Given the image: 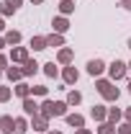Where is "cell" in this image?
Masks as SVG:
<instances>
[{"label":"cell","mask_w":131,"mask_h":134,"mask_svg":"<svg viewBox=\"0 0 131 134\" xmlns=\"http://www.w3.org/2000/svg\"><path fill=\"white\" fill-rule=\"evenodd\" d=\"M95 90H98L105 100H111V103H116V100H118V96H121V93H118V88H116V83L111 80V77H108V80L98 77V80H95Z\"/></svg>","instance_id":"cell-1"},{"label":"cell","mask_w":131,"mask_h":134,"mask_svg":"<svg viewBox=\"0 0 131 134\" xmlns=\"http://www.w3.org/2000/svg\"><path fill=\"white\" fill-rule=\"evenodd\" d=\"M129 70H131V62H129Z\"/></svg>","instance_id":"cell-41"},{"label":"cell","mask_w":131,"mask_h":134,"mask_svg":"<svg viewBox=\"0 0 131 134\" xmlns=\"http://www.w3.org/2000/svg\"><path fill=\"white\" fill-rule=\"evenodd\" d=\"M21 108H23V114H26V116H36V114H41V103H36L31 96L21 100Z\"/></svg>","instance_id":"cell-4"},{"label":"cell","mask_w":131,"mask_h":134,"mask_svg":"<svg viewBox=\"0 0 131 134\" xmlns=\"http://www.w3.org/2000/svg\"><path fill=\"white\" fill-rule=\"evenodd\" d=\"M21 39H23L21 31H13V29H10V31H5V41H8V47H18V44H21Z\"/></svg>","instance_id":"cell-18"},{"label":"cell","mask_w":131,"mask_h":134,"mask_svg":"<svg viewBox=\"0 0 131 134\" xmlns=\"http://www.w3.org/2000/svg\"><path fill=\"white\" fill-rule=\"evenodd\" d=\"M62 80H64L67 85H75V83H77V80H80V72H77V67L67 65L64 70H62Z\"/></svg>","instance_id":"cell-6"},{"label":"cell","mask_w":131,"mask_h":134,"mask_svg":"<svg viewBox=\"0 0 131 134\" xmlns=\"http://www.w3.org/2000/svg\"><path fill=\"white\" fill-rule=\"evenodd\" d=\"M72 59H75V52L69 49V47H62V49H59V54H57V62H59V65H72Z\"/></svg>","instance_id":"cell-11"},{"label":"cell","mask_w":131,"mask_h":134,"mask_svg":"<svg viewBox=\"0 0 131 134\" xmlns=\"http://www.w3.org/2000/svg\"><path fill=\"white\" fill-rule=\"evenodd\" d=\"M67 103H69V106H80L82 103V93L80 90H69V93H67Z\"/></svg>","instance_id":"cell-23"},{"label":"cell","mask_w":131,"mask_h":134,"mask_svg":"<svg viewBox=\"0 0 131 134\" xmlns=\"http://www.w3.org/2000/svg\"><path fill=\"white\" fill-rule=\"evenodd\" d=\"M67 100H54V106H51V114L54 116H67Z\"/></svg>","instance_id":"cell-19"},{"label":"cell","mask_w":131,"mask_h":134,"mask_svg":"<svg viewBox=\"0 0 131 134\" xmlns=\"http://www.w3.org/2000/svg\"><path fill=\"white\" fill-rule=\"evenodd\" d=\"M123 119H126V121H131V106L126 108V111H123Z\"/></svg>","instance_id":"cell-32"},{"label":"cell","mask_w":131,"mask_h":134,"mask_svg":"<svg viewBox=\"0 0 131 134\" xmlns=\"http://www.w3.org/2000/svg\"><path fill=\"white\" fill-rule=\"evenodd\" d=\"M46 44L49 47H64V36L62 34H49L46 36Z\"/></svg>","instance_id":"cell-22"},{"label":"cell","mask_w":131,"mask_h":134,"mask_svg":"<svg viewBox=\"0 0 131 134\" xmlns=\"http://www.w3.org/2000/svg\"><path fill=\"white\" fill-rule=\"evenodd\" d=\"M51 106H54V100H49V98H44V103H41V114L46 119H51L54 114H51Z\"/></svg>","instance_id":"cell-26"},{"label":"cell","mask_w":131,"mask_h":134,"mask_svg":"<svg viewBox=\"0 0 131 134\" xmlns=\"http://www.w3.org/2000/svg\"><path fill=\"white\" fill-rule=\"evenodd\" d=\"M10 98H13V90L5 88V85H0V103H8Z\"/></svg>","instance_id":"cell-29"},{"label":"cell","mask_w":131,"mask_h":134,"mask_svg":"<svg viewBox=\"0 0 131 134\" xmlns=\"http://www.w3.org/2000/svg\"><path fill=\"white\" fill-rule=\"evenodd\" d=\"M64 121L72 126V129H82V126H85V116H80V114H67Z\"/></svg>","instance_id":"cell-14"},{"label":"cell","mask_w":131,"mask_h":134,"mask_svg":"<svg viewBox=\"0 0 131 134\" xmlns=\"http://www.w3.org/2000/svg\"><path fill=\"white\" fill-rule=\"evenodd\" d=\"M121 119H123V111L121 108H108V121L111 124H118Z\"/></svg>","instance_id":"cell-24"},{"label":"cell","mask_w":131,"mask_h":134,"mask_svg":"<svg viewBox=\"0 0 131 134\" xmlns=\"http://www.w3.org/2000/svg\"><path fill=\"white\" fill-rule=\"evenodd\" d=\"M75 134H93V132H90V129H85V126H82V129H75Z\"/></svg>","instance_id":"cell-33"},{"label":"cell","mask_w":131,"mask_h":134,"mask_svg":"<svg viewBox=\"0 0 131 134\" xmlns=\"http://www.w3.org/2000/svg\"><path fill=\"white\" fill-rule=\"evenodd\" d=\"M31 49H33V52L49 49V44H46V36H33V39H31Z\"/></svg>","instance_id":"cell-20"},{"label":"cell","mask_w":131,"mask_h":134,"mask_svg":"<svg viewBox=\"0 0 131 134\" xmlns=\"http://www.w3.org/2000/svg\"><path fill=\"white\" fill-rule=\"evenodd\" d=\"M13 93L23 100V98H28V96H31V85H28V83H18L16 88H13Z\"/></svg>","instance_id":"cell-17"},{"label":"cell","mask_w":131,"mask_h":134,"mask_svg":"<svg viewBox=\"0 0 131 134\" xmlns=\"http://www.w3.org/2000/svg\"><path fill=\"white\" fill-rule=\"evenodd\" d=\"M39 62H36V59H31V57H28V59H26V62H23V67H21V70H23V77H31V75H36V72H39Z\"/></svg>","instance_id":"cell-12"},{"label":"cell","mask_w":131,"mask_h":134,"mask_svg":"<svg viewBox=\"0 0 131 134\" xmlns=\"http://www.w3.org/2000/svg\"><path fill=\"white\" fill-rule=\"evenodd\" d=\"M0 132H3V134H13V132H16V119L8 116V114L0 116Z\"/></svg>","instance_id":"cell-10"},{"label":"cell","mask_w":131,"mask_h":134,"mask_svg":"<svg viewBox=\"0 0 131 134\" xmlns=\"http://www.w3.org/2000/svg\"><path fill=\"white\" fill-rule=\"evenodd\" d=\"M41 3H44V0H31V5H41Z\"/></svg>","instance_id":"cell-37"},{"label":"cell","mask_w":131,"mask_h":134,"mask_svg":"<svg viewBox=\"0 0 131 134\" xmlns=\"http://www.w3.org/2000/svg\"><path fill=\"white\" fill-rule=\"evenodd\" d=\"M8 62H10V57H5V54H0V70H8Z\"/></svg>","instance_id":"cell-31"},{"label":"cell","mask_w":131,"mask_h":134,"mask_svg":"<svg viewBox=\"0 0 131 134\" xmlns=\"http://www.w3.org/2000/svg\"><path fill=\"white\" fill-rule=\"evenodd\" d=\"M90 119H95V121H98V124H103V121H108V108H105V106H93V108H90Z\"/></svg>","instance_id":"cell-9"},{"label":"cell","mask_w":131,"mask_h":134,"mask_svg":"<svg viewBox=\"0 0 131 134\" xmlns=\"http://www.w3.org/2000/svg\"><path fill=\"white\" fill-rule=\"evenodd\" d=\"M5 77H8V80H10V83H18V80H21V77H23V70H21V67H8V70H5Z\"/></svg>","instance_id":"cell-16"},{"label":"cell","mask_w":131,"mask_h":134,"mask_svg":"<svg viewBox=\"0 0 131 134\" xmlns=\"http://www.w3.org/2000/svg\"><path fill=\"white\" fill-rule=\"evenodd\" d=\"M98 134H116V124H111V121H103L98 126Z\"/></svg>","instance_id":"cell-25"},{"label":"cell","mask_w":131,"mask_h":134,"mask_svg":"<svg viewBox=\"0 0 131 134\" xmlns=\"http://www.w3.org/2000/svg\"><path fill=\"white\" fill-rule=\"evenodd\" d=\"M26 59H28V49L26 47H13L10 49V62L13 65H23Z\"/></svg>","instance_id":"cell-5"},{"label":"cell","mask_w":131,"mask_h":134,"mask_svg":"<svg viewBox=\"0 0 131 134\" xmlns=\"http://www.w3.org/2000/svg\"><path fill=\"white\" fill-rule=\"evenodd\" d=\"M8 47V41H5V36H0V49H5Z\"/></svg>","instance_id":"cell-35"},{"label":"cell","mask_w":131,"mask_h":134,"mask_svg":"<svg viewBox=\"0 0 131 134\" xmlns=\"http://www.w3.org/2000/svg\"><path fill=\"white\" fill-rule=\"evenodd\" d=\"M21 3H23V0H3V5H0V16H13L18 8H21Z\"/></svg>","instance_id":"cell-7"},{"label":"cell","mask_w":131,"mask_h":134,"mask_svg":"<svg viewBox=\"0 0 131 134\" xmlns=\"http://www.w3.org/2000/svg\"><path fill=\"white\" fill-rule=\"evenodd\" d=\"M31 129L39 134H46L49 132V119L44 116V114H36V116H31Z\"/></svg>","instance_id":"cell-3"},{"label":"cell","mask_w":131,"mask_h":134,"mask_svg":"<svg viewBox=\"0 0 131 134\" xmlns=\"http://www.w3.org/2000/svg\"><path fill=\"white\" fill-rule=\"evenodd\" d=\"M121 5H123L126 10H131V0H121Z\"/></svg>","instance_id":"cell-34"},{"label":"cell","mask_w":131,"mask_h":134,"mask_svg":"<svg viewBox=\"0 0 131 134\" xmlns=\"http://www.w3.org/2000/svg\"><path fill=\"white\" fill-rule=\"evenodd\" d=\"M51 26H54V34H64V31H69V21H67V16H57L54 21H51Z\"/></svg>","instance_id":"cell-13"},{"label":"cell","mask_w":131,"mask_h":134,"mask_svg":"<svg viewBox=\"0 0 131 134\" xmlns=\"http://www.w3.org/2000/svg\"><path fill=\"white\" fill-rule=\"evenodd\" d=\"M116 134H131V121H123L116 126Z\"/></svg>","instance_id":"cell-30"},{"label":"cell","mask_w":131,"mask_h":134,"mask_svg":"<svg viewBox=\"0 0 131 134\" xmlns=\"http://www.w3.org/2000/svg\"><path fill=\"white\" fill-rule=\"evenodd\" d=\"M0 31H5V21H3V16H0Z\"/></svg>","instance_id":"cell-36"},{"label":"cell","mask_w":131,"mask_h":134,"mask_svg":"<svg viewBox=\"0 0 131 134\" xmlns=\"http://www.w3.org/2000/svg\"><path fill=\"white\" fill-rule=\"evenodd\" d=\"M46 134H62V132H54V129H49V132H46Z\"/></svg>","instance_id":"cell-38"},{"label":"cell","mask_w":131,"mask_h":134,"mask_svg":"<svg viewBox=\"0 0 131 134\" xmlns=\"http://www.w3.org/2000/svg\"><path fill=\"white\" fill-rule=\"evenodd\" d=\"M129 49H131V39H129Z\"/></svg>","instance_id":"cell-40"},{"label":"cell","mask_w":131,"mask_h":134,"mask_svg":"<svg viewBox=\"0 0 131 134\" xmlns=\"http://www.w3.org/2000/svg\"><path fill=\"white\" fill-rule=\"evenodd\" d=\"M59 13H62V16L75 13V0H59Z\"/></svg>","instance_id":"cell-21"},{"label":"cell","mask_w":131,"mask_h":134,"mask_svg":"<svg viewBox=\"0 0 131 134\" xmlns=\"http://www.w3.org/2000/svg\"><path fill=\"white\" fill-rule=\"evenodd\" d=\"M28 129H31V121L23 119V116H16V132H13V134H26Z\"/></svg>","instance_id":"cell-15"},{"label":"cell","mask_w":131,"mask_h":134,"mask_svg":"<svg viewBox=\"0 0 131 134\" xmlns=\"http://www.w3.org/2000/svg\"><path fill=\"white\" fill-rule=\"evenodd\" d=\"M103 70H105V62L103 59H90L87 62V75H93V77H100Z\"/></svg>","instance_id":"cell-8"},{"label":"cell","mask_w":131,"mask_h":134,"mask_svg":"<svg viewBox=\"0 0 131 134\" xmlns=\"http://www.w3.org/2000/svg\"><path fill=\"white\" fill-rule=\"evenodd\" d=\"M129 93H131V80H129Z\"/></svg>","instance_id":"cell-39"},{"label":"cell","mask_w":131,"mask_h":134,"mask_svg":"<svg viewBox=\"0 0 131 134\" xmlns=\"http://www.w3.org/2000/svg\"><path fill=\"white\" fill-rule=\"evenodd\" d=\"M46 93H49L46 85H33L31 88V96H39V98H46Z\"/></svg>","instance_id":"cell-28"},{"label":"cell","mask_w":131,"mask_h":134,"mask_svg":"<svg viewBox=\"0 0 131 134\" xmlns=\"http://www.w3.org/2000/svg\"><path fill=\"white\" fill-rule=\"evenodd\" d=\"M0 75H3V70H0Z\"/></svg>","instance_id":"cell-42"},{"label":"cell","mask_w":131,"mask_h":134,"mask_svg":"<svg viewBox=\"0 0 131 134\" xmlns=\"http://www.w3.org/2000/svg\"><path fill=\"white\" fill-rule=\"evenodd\" d=\"M41 70H44V75H46V77H57V65H54V62L41 65Z\"/></svg>","instance_id":"cell-27"},{"label":"cell","mask_w":131,"mask_h":134,"mask_svg":"<svg viewBox=\"0 0 131 134\" xmlns=\"http://www.w3.org/2000/svg\"><path fill=\"white\" fill-rule=\"evenodd\" d=\"M126 72H129V65L126 62H121V59H113L111 65H108V77L111 80H121V77H126Z\"/></svg>","instance_id":"cell-2"}]
</instances>
